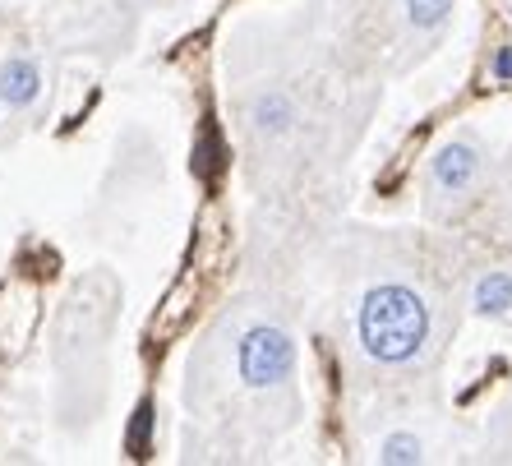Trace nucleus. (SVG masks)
I'll list each match as a JSON object with an SVG mask.
<instances>
[{
	"mask_svg": "<svg viewBox=\"0 0 512 466\" xmlns=\"http://www.w3.org/2000/svg\"><path fill=\"white\" fill-rule=\"evenodd\" d=\"M365 65L342 47H300V42H268L240 51L231 111H236L240 157L250 167L254 190L282 194V185H300L319 176L323 162L351 153L356 134H342V120L365 125L379 84L360 79L342 84ZM370 74V70H365Z\"/></svg>",
	"mask_w": 512,
	"mask_h": 466,
	"instance_id": "1",
	"label": "nucleus"
},
{
	"mask_svg": "<svg viewBox=\"0 0 512 466\" xmlns=\"http://www.w3.org/2000/svg\"><path fill=\"white\" fill-rule=\"evenodd\" d=\"M337 319L351 379L379 393L416 388L429 379L448 333L434 268L406 240H379V250L360 259V277L337 305Z\"/></svg>",
	"mask_w": 512,
	"mask_h": 466,
	"instance_id": "2",
	"label": "nucleus"
},
{
	"mask_svg": "<svg viewBox=\"0 0 512 466\" xmlns=\"http://www.w3.org/2000/svg\"><path fill=\"white\" fill-rule=\"evenodd\" d=\"M190 411L222 430L273 434L300 411V342L291 314L268 300H236L190 360Z\"/></svg>",
	"mask_w": 512,
	"mask_h": 466,
	"instance_id": "3",
	"label": "nucleus"
},
{
	"mask_svg": "<svg viewBox=\"0 0 512 466\" xmlns=\"http://www.w3.org/2000/svg\"><path fill=\"white\" fill-rule=\"evenodd\" d=\"M333 42L370 74H411L457 19V0H333Z\"/></svg>",
	"mask_w": 512,
	"mask_h": 466,
	"instance_id": "4",
	"label": "nucleus"
},
{
	"mask_svg": "<svg viewBox=\"0 0 512 466\" xmlns=\"http://www.w3.org/2000/svg\"><path fill=\"white\" fill-rule=\"evenodd\" d=\"M489 176V148L476 130L448 134L425 162L420 176V213L429 222H453L480 199Z\"/></svg>",
	"mask_w": 512,
	"mask_h": 466,
	"instance_id": "5",
	"label": "nucleus"
},
{
	"mask_svg": "<svg viewBox=\"0 0 512 466\" xmlns=\"http://www.w3.org/2000/svg\"><path fill=\"white\" fill-rule=\"evenodd\" d=\"M0 97L14 120H33L47 102V60L28 42L0 51Z\"/></svg>",
	"mask_w": 512,
	"mask_h": 466,
	"instance_id": "6",
	"label": "nucleus"
},
{
	"mask_svg": "<svg viewBox=\"0 0 512 466\" xmlns=\"http://www.w3.org/2000/svg\"><path fill=\"white\" fill-rule=\"evenodd\" d=\"M370 457L379 466H416V462H425L429 457V439H425L420 425L397 420V425H388V430L370 443Z\"/></svg>",
	"mask_w": 512,
	"mask_h": 466,
	"instance_id": "7",
	"label": "nucleus"
},
{
	"mask_svg": "<svg viewBox=\"0 0 512 466\" xmlns=\"http://www.w3.org/2000/svg\"><path fill=\"white\" fill-rule=\"evenodd\" d=\"M466 305L480 319H508L512 314V268H485L466 287Z\"/></svg>",
	"mask_w": 512,
	"mask_h": 466,
	"instance_id": "8",
	"label": "nucleus"
},
{
	"mask_svg": "<svg viewBox=\"0 0 512 466\" xmlns=\"http://www.w3.org/2000/svg\"><path fill=\"white\" fill-rule=\"evenodd\" d=\"M489 79L494 84H512V47H499L489 56Z\"/></svg>",
	"mask_w": 512,
	"mask_h": 466,
	"instance_id": "9",
	"label": "nucleus"
},
{
	"mask_svg": "<svg viewBox=\"0 0 512 466\" xmlns=\"http://www.w3.org/2000/svg\"><path fill=\"white\" fill-rule=\"evenodd\" d=\"M139 10H171V5H190V0H134Z\"/></svg>",
	"mask_w": 512,
	"mask_h": 466,
	"instance_id": "10",
	"label": "nucleus"
},
{
	"mask_svg": "<svg viewBox=\"0 0 512 466\" xmlns=\"http://www.w3.org/2000/svg\"><path fill=\"white\" fill-rule=\"evenodd\" d=\"M5 120H14V116H10V107H5V97H0V125H5ZM0 144H5V134H0Z\"/></svg>",
	"mask_w": 512,
	"mask_h": 466,
	"instance_id": "11",
	"label": "nucleus"
}]
</instances>
